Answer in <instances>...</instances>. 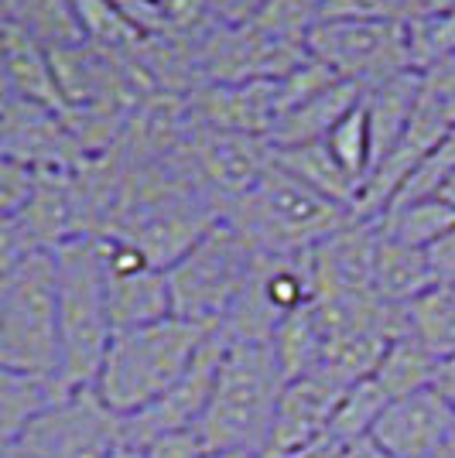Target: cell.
I'll return each instance as SVG.
<instances>
[{
	"label": "cell",
	"instance_id": "cell-10",
	"mask_svg": "<svg viewBox=\"0 0 455 458\" xmlns=\"http://www.w3.org/2000/svg\"><path fill=\"white\" fill-rule=\"evenodd\" d=\"M223 349H227V335L219 328H212L189 369L171 383L154 403H148L144 411H137L131 418H124V438L137 445V448H144L154 438L192 431L202 418V411H206L212 383H216V369H219V360H223Z\"/></svg>",
	"mask_w": 455,
	"mask_h": 458
},
{
	"label": "cell",
	"instance_id": "cell-34",
	"mask_svg": "<svg viewBox=\"0 0 455 458\" xmlns=\"http://www.w3.org/2000/svg\"><path fill=\"white\" fill-rule=\"evenodd\" d=\"M408 0H322L319 21H380V24H404Z\"/></svg>",
	"mask_w": 455,
	"mask_h": 458
},
{
	"label": "cell",
	"instance_id": "cell-22",
	"mask_svg": "<svg viewBox=\"0 0 455 458\" xmlns=\"http://www.w3.org/2000/svg\"><path fill=\"white\" fill-rule=\"evenodd\" d=\"M65 386L56 380H39V377H21L11 369H0V455L18 448L28 424L39 418Z\"/></svg>",
	"mask_w": 455,
	"mask_h": 458
},
{
	"label": "cell",
	"instance_id": "cell-51",
	"mask_svg": "<svg viewBox=\"0 0 455 458\" xmlns=\"http://www.w3.org/2000/svg\"><path fill=\"white\" fill-rule=\"evenodd\" d=\"M0 458H31V455H28V452H24V448H11V452H7V455H0Z\"/></svg>",
	"mask_w": 455,
	"mask_h": 458
},
{
	"label": "cell",
	"instance_id": "cell-29",
	"mask_svg": "<svg viewBox=\"0 0 455 458\" xmlns=\"http://www.w3.org/2000/svg\"><path fill=\"white\" fill-rule=\"evenodd\" d=\"M11 24L21 28L28 38L39 41L45 52L69 48V45L82 41L69 0H18L11 11Z\"/></svg>",
	"mask_w": 455,
	"mask_h": 458
},
{
	"label": "cell",
	"instance_id": "cell-12",
	"mask_svg": "<svg viewBox=\"0 0 455 458\" xmlns=\"http://www.w3.org/2000/svg\"><path fill=\"white\" fill-rule=\"evenodd\" d=\"M189 157L202 189L219 202V209H227L229 202L244 199L261 182V174L274 165V148L264 137L223 134V131L199 127L192 120Z\"/></svg>",
	"mask_w": 455,
	"mask_h": 458
},
{
	"label": "cell",
	"instance_id": "cell-1",
	"mask_svg": "<svg viewBox=\"0 0 455 458\" xmlns=\"http://www.w3.org/2000/svg\"><path fill=\"white\" fill-rule=\"evenodd\" d=\"M281 390L285 377L270 343L227 339L206 411L192 428L206 455L264 458Z\"/></svg>",
	"mask_w": 455,
	"mask_h": 458
},
{
	"label": "cell",
	"instance_id": "cell-44",
	"mask_svg": "<svg viewBox=\"0 0 455 458\" xmlns=\"http://www.w3.org/2000/svg\"><path fill=\"white\" fill-rule=\"evenodd\" d=\"M442 11H455V0H408L404 21L432 18V14H442Z\"/></svg>",
	"mask_w": 455,
	"mask_h": 458
},
{
	"label": "cell",
	"instance_id": "cell-4",
	"mask_svg": "<svg viewBox=\"0 0 455 458\" xmlns=\"http://www.w3.org/2000/svg\"><path fill=\"white\" fill-rule=\"evenodd\" d=\"M56 260L58 343H62V383L93 386L103 352L114 339L107 311L103 250L99 236H76L52 250Z\"/></svg>",
	"mask_w": 455,
	"mask_h": 458
},
{
	"label": "cell",
	"instance_id": "cell-28",
	"mask_svg": "<svg viewBox=\"0 0 455 458\" xmlns=\"http://www.w3.org/2000/svg\"><path fill=\"white\" fill-rule=\"evenodd\" d=\"M69 4L79 21L82 41H90L99 52L131 55L133 48L148 38V31H141L131 18H124L110 0H69Z\"/></svg>",
	"mask_w": 455,
	"mask_h": 458
},
{
	"label": "cell",
	"instance_id": "cell-46",
	"mask_svg": "<svg viewBox=\"0 0 455 458\" xmlns=\"http://www.w3.org/2000/svg\"><path fill=\"white\" fill-rule=\"evenodd\" d=\"M18 96H14V86H11V76H7V65H4V52H0V114L14 103Z\"/></svg>",
	"mask_w": 455,
	"mask_h": 458
},
{
	"label": "cell",
	"instance_id": "cell-49",
	"mask_svg": "<svg viewBox=\"0 0 455 458\" xmlns=\"http://www.w3.org/2000/svg\"><path fill=\"white\" fill-rule=\"evenodd\" d=\"M7 24H11V7H7V4L0 0V31H4Z\"/></svg>",
	"mask_w": 455,
	"mask_h": 458
},
{
	"label": "cell",
	"instance_id": "cell-30",
	"mask_svg": "<svg viewBox=\"0 0 455 458\" xmlns=\"http://www.w3.org/2000/svg\"><path fill=\"white\" fill-rule=\"evenodd\" d=\"M404 41H408L411 72H417V76L455 62V11L404 21Z\"/></svg>",
	"mask_w": 455,
	"mask_h": 458
},
{
	"label": "cell",
	"instance_id": "cell-25",
	"mask_svg": "<svg viewBox=\"0 0 455 458\" xmlns=\"http://www.w3.org/2000/svg\"><path fill=\"white\" fill-rule=\"evenodd\" d=\"M377 223L383 236L398 240L404 247L428 250L438 236H445L455 226V209L449 202H442L438 195H428V199L391 206Z\"/></svg>",
	"mask_w": 455,
	"mask_h": 458
},
{
	"label": "cell",
	"instance_id": "cell-7",
	"mask_svg": "<svg viewBox=\"0 0 455 458\" xmlns=\"http://www.w3.org/2000/svg\"><path fill=\"white\" fill-rule=\"evenodd\" d=\"M312 253H257L247 284L216 328L227 339L270 343V332L288 315L312 305Z\"/></svg>",
	"mask_w": 455,
	"mask_h": 458
},
{
	"label": "cell",
	"instance_id": "cell-17",
	"mask_svg": "<svg viewBox=\"0 0 455 458\" xmlns=\"http://www.w3.org/2000/svg\"><path fill=\"white\" fill-rule=\"evenodd\" d=\"M377 219H353L336 236L312 250V287L315 298L373 291V253H377Z\"/></svg>",
	"mask_w": 455,
	"mask_h": 458
},
{
	"label": "cell",
	"instance_id": "cell-40",
	"mask_svg": "<svg viewBox=\"0 0 455 458\" xmlns=\"http://www.w3.org/2000/svg\"><path fill=\"white\" fill-rule=\"evenodd\" d=\"M435 284H455V226L425 250Z\"/></svg>",
	"mask_w": 455,
	"mask_h": 458
},
{
	"label": "cell",
	"instance_id": "cell-50",
	"mask_svg": "<svg viewBox=\"0 0 455 458\" xmlns=\"http://www.w3.org/2000/svg\"><path fill=\"white\" fill-rule=\"evenodd\" d=\"M442 455L455 458V428H452V435H449V441H445V448H442Z\"/></svg>",
	"mask_w": 455,
	"mask_h": 458
},
{
	"label": "cell",
	"instance_id": "cell-26",
	"mask_svg": "<svg viewBox=\"0 0 455 458\" xmlns=\"http://www.w3.org/2000/svg\"><path fill=\"white\" fill-rule=\"evenodd\" d=\"M270 352L281 366L285 383L312 373L319 366V356H322V332H319L315 308L305 305L302 311L288 315L285 322L270 332Z\"/></svg>",
	"mask_w": 455,
	"mask_h": 458
},
{
	"label": "cell",
	"instance_id": "cell-5",
	"mask_svg": "<svg viewBox=\"0 0 455 458\" xmlns=\"http://www.w3.org/2000/svg\"><path fill=\"white\" fill-rule=\"evenodd\" d=\"M0 369L62 383L56 260L48 250L24 253L0 277Z\"/></svg>",
	"mask_w": 455,
	"mask_h": 458
},
{
	"label": "cell",
	"instance_id": "cell-23",
	"mask_svg": "<svg viewBox=\"0 0 455 458\" xmlns=\"http://www.w3.org/2000/svg\"><path fill=\"white\" fill-rule=\"evenodd\" d=\"M435 356L417 343L415 335L400 332V335H394L387 343L383 356H380L373 373H370V380L383 390L387 401H398V397H408V394H417V390H428L432 380H435Z\"/></svg>",
	"mask_w": 455,
	"mask_h": 458
},
{
	"label": "cell",
	"instance_id": "cell-9",
	"mask_svg": "<svg viewBox=\"0 0 455 458\" xmlns=\"http://www.w3.org/2000/svg\"><path fill=\"white\" fill-rule=\"evenodd\" d=\"M124 441V418L96 397L93 386H73L28 424L18 448L31 458H110Z\"/></svg>",
	"mask_w": 455,
	"mask_h": 458
},
{
	"label": "cell",
	"instance_id": "cell-48",
	"mask_svg": "<svg viewBox=\"0 0 455 458\" xmlns=\"http://www.w3.org/2000/svg\"><path fill=\"white\" fill-rule=\"evenodd\" d=\"M438 199H442V202H449V206L455 209V174L442 185V189H438Z\"/></svg>",
	"mask_w": 455,
	"mask_h": 458
},
{
	"label": "cell",
	"instance_id": "cell-31",
	"mask_svg": "<svg viewBox=\"0 0 455 458\" xmlns=\"http://www.w3.org/2000/svg\"><path fill=\"white\" fill-rule=\"evenodd\" d=\"M322 148L332 154V161L339 165L346 178L356 185L366 182V174L373 168V151H370V123H366V110H363V99L349 110V114L342 116L339 123L325 134Z\"/></svg>",
	"mask_w": 455,
	"mask_h": 458
},
{
	"label": "cell",
	"instance_id": "cell-35",
	"mask_svg": "<svg viewBox=\"0 0 455 458\" xmlns=\"http://www.w3.org/2000/svg\"><path fill=\"white\" fill-rule=\"evenodd\" d=\"M158 14H161V31L182 38H192L206 24H212L209 0H158Z\"/></svg>",
	"mask_w": 455,
	"mask_h": 458
},
{
	"label": "cell",
	"instance_id": "cell-43",
	"mask_svg": "<svg viewBox=\"0 0 455 458\" xmlns=\"http://www.w3.org/2000/svg\"><path fill=\"white\" fill-rule=\"evenodd\" d=\"M432 386L442 394V401L455 411V356L452 360H442V363H438V373H435V380H432Z\"/></svg>",
	"mask_w": 455,
	"mask_h": 458
},
{
	"label": "cell",
	"instance_id": "cell-16",
	"mask_svg": "<svg viewBox=\"0 0 455 458\" xmlns=\"http://www.w3.org/2000/svg\"><path fill=\"white\" fill-rule=\"evenodd\" d=\"M185 103L199 127L223 131V134L264 137L267 140L274 120H278L274 79L236 82V86H199Z\"/></svg>",
	"mask_w": 455,
	"mask_h": 458
},
{
	"label": "cell",
	"instance_id": "cell-27",
	"mask_svg": "<svg viewBox=\"0 0 455 458\" xmlns=\"http://www.w3.org/2000/svg\"><path fill=\"white\" fill-rule=\"evenodd\" d=\"M274 165L285 168L288 174H295L305 185H312L315 191H322L336 202H346L353 209L356 185L332 161V154L322 148V140L319 144H298V148H274Z\"/></svg>",
	"mask_w": 455,
	"mask_h": 458
},
{
	"label": "cell",
	"instance_id": "cell-19",
	"mask_svg": "<svg viewBox=\"0 0 455 458\" xmlns=\"http://www.w3.org/2000/svg\"><path fill=\"white\" fill-rule=\"evenodd\" d=\"M0 52H4V65H7V76H11V86H14L18 99L45 106V110H56V114L65 110L48 52L41 48L39 41L28 38L14 24H7L0 31Z\"/></svg>",
	"mask_w": 455,
	"mask_h": 458
},
{
	"label": "cell",
	"instance_id": "cell-18",
	"mask_svg": "<svg viewBox=\"0 0 455 458\" xmlns=\"http://www.w3.org/2000/svg\"><path fill=\"white\" fill-rule=\"evenodd\" d=\"M363 99V93L349 82H336L322 89L319 96H312L308 103L288 110L274 120L267 144L270 148H298V144H319L325 140V134L339 123L342 116L349 114L356 103Z\"/></svg>",
	"mask_w": 455,
	"mask_h": 458
},
{
	"label": "cell",
	"instance_id": "cell-32",
	"mask_svg": "<svg viewBox=\"0 0 455 458\" xmlns=\"http://www.w3.org/2000/svg\"><path fill=\"white\" fill-rule=\"evenodd\" d=\"M383 407H387V397H383V390H380L370 377L349 383V386L342 390L336 411H332V420H329V431H325V435L332 441H339V445H346V441H353V438H363V435H370V428L377 424Z\"/></svg>",
	"mask_w": 455,
	"mask_h": 458
},
{
	"label": "cell",
	"instance_id": "cell-37",
	"mask_svg": "<svg viewBox=\"0 0 455 458\" xmlns=\"http://www.w3.org/2000/svg\"><path fill=\"white\" fill-rule=\"evenodd\" d=\"M421 89L438 106V114L449 120V127H455V62L425 72L421 76Z\"/></svg>",
	"mask_w": 455,
	"mask_h": 458
},
{
	"label": "cell",
	"instance_id": "cell-14",
	"mask_svg": "<svg viewBox=\"0 0 455 458\" xmlns=\"http://www.w3.org/2000/svg\"><path fill=\"white\" fill-rule=\"evenodd\" d=\"M455 428V411L435 386L387 401L370 438L391 458H435Z\"/></svg>",
	"mask_w": 455,
	"mask_h": 458
},
{
	"label": "cell",
	"instance_id": "cell-20",
	"mask_svg": "<svg viewBox=\"0 0 455 458\" xmlns=\"http://www.w3.org/2000/svg\"><path fill=\"white\" fill-rule=\"evenodd\" d=\"M428 287H435V277H432L425 250L404 247V243L380 233L377 253H373V294L380 301L394 308H408Z\"/></svg>",
	"mask_w": 455,
	"mask_h": 458
},
{
	"label": "cell",
	"instance_id": "cell-45",
	"mask_svg": "<svg viewBox=\"0 0 455 458\" xmlns=\"http://www.w3.org/2000/svg\"><path fill=\"white\" fill-rule=\"evenodd\" d=\"M336 448H339V441H332L329 435H322L319 441L305 445L298 452H288V455H281V458H336Z\"/></svg>",
	"mask_w": 455,
	"mask_h": 458
},
{
	"label": "cell",
	"instance_id": "cell-13",
	"mask_svg": "<svg viewBox=\"0 0 455 458\" xmlns=\"http://www.w3.org/2000/svg\"><path fill=\"white\" fill-rule=\"evenodd\" d=\"M0 154L35 174H73L86 161L62 114L24 99L0 114Z\"/></svg>",
	"mask_w": 455,
	"mask_h": 458
},
{
	"label": "cell",
	"instance_id": "cell-6",
	"mask_svg": "<svg viewBox=\"0 0 455 458\" xmlns=\"http://www.w3.org/2000/svg\"><path fill=\"white\" fill-rule=\"evenodd\" d=\"M253 257L257 253L247 243V236L233 226L227 216L216 219L165 270L171 315L216 328L229 315L236 294L247 284Z\"/></svg>",
	"mask_w": 455,
	"mask_h": 458
},
{
	"label": "cell",
	"instance_id": "cell-3",
	"mask_svg": "<svg viewBox=\"0 0 455 458\" xmlns=\"http://www.w3.org/2000/svg\"><path fill=\"white\" fill-rule=\"evenodd\" d=\"M223 216L247 236L253 253H312L356 219L346 202L315 191L278 165L244 199L229 202Z\"/></svg>",
	"mask_w": 455,
	"mask_h": 458
},
{
	"label": "cell",
	"instance_id": "cell-2",
	"mask_svg": "<svg viewBox=\"0 0 455 458\" xmlns=\"http://www.w3.org/2000/svg\"><path fill=\"white\" fill-rule=\"evenodd\" d=\"M209 325L168 315L161 322L114 332L93 380L96 397L116 418H131L178 380L209 339Z\"/></svg>",
	"mask_w": 455,
	"mask_h": 458
},
{
	"label": "cell",
	"instance_id": "cell-41",
	"mask_svg": "<svg viewBox=\"0 0 455 458\" xmlns=\"http://www.w3.org/2000/svg\"><path fill=\"white\" fill-rule=\"evenodd\" d=\"M264 7V0H209L216 24H244Z\"/></svg>",
	"mask_w": 455,
	"mask_h": 458
},
{
	"label": "cell",
	"instance_id": "cell-33",
	"mask_svg": "<svg viewBox=\"0 0 455 458\" xmlns=\"http://www.w3.org/2000/svg\"><path fill=\"white\" fill-rule=\"evenodd\" d=\"M319 18H322V0H264V7L244 24L274 41L305 45Z\"/></svg>",
	"mask_w": 455,
	"mask_h": 458
},
{
	"label": "cell",
	"instance_id": "cell-21",
	"mask_svg": "<svg viewBox=\"0 0 455 458\" xmlns=\"http://www.w3.org/2000/svg\"><path fill=\"white\" fill-rule=\"evenodd\" d=\"M417 93H421V76L417 72H404V76L383 82L377 89L363 93V110H366V123H370V151H373V165L383 154L398 144L404 134L408 120L417 106ZM373 172V168H370Z\"/></svg>",
	"mask_w": 455,
	"mask_h": 458
},
{
	"label": "cell",
	"instance_id": "cell-8",
	"mask_svg": "<svg viewBox=\"0 0 455 458\" xmlns=\"http://www.w3.org/2000/svg\"><path fill=\"white\" fill-rule=\"evenodd\" d=\"M308 55L319 58L336 79L370 93L391 79L411 72L404 24L380 21H319L305 41Z\"/></svg>",
	"mask_w": 455,
	"mask_h": 458
},
{
	"label": "cell",
	"instance_id": "cell-11",
	"mask_svg": "<svg viewBox=\"0 0 455 458\" xmlns=\"http://www.w3.org/2000/svg\"><path fill=\"white\" fill-rule=\"evenodd\" d=\"M103 250V281H107V311L114 332L141 328V325L161 322L171 315L168 281L165 270L133 250L124 240L99 236Z\"/></svg>",
	"mask_w": 455,
	"mask_h": 458
},
{
	"label": "cell",
	"instance_id": "cell-42",
	"mask_svg": "<svg viewBox=\"0 0 455 458\" xmlns=\"http://www.w3.org/2000/svg\"><path fill=\"white\" fill-rule=\"evenodd\" d=\"M336 458H391V455H387L370 435H363V438H353V441H346V445H339V448H336Z\"/></svg>",
	"mask_w": 455,
	"mask_h": 458
},
{
	"label": "cell",
	"instance_id": "cell-36",
	"mask_svg": "<svg viewBox=\"0 0 455 458\" xmlns=\"http://www.w3.org/2000/svg\"><path fill=\"white\" fill-rule=\"evenodd\" d=\"M35 178L39 174L28 172L14 157L0 154V212H21V206L35 189Z\"/></svg>",
	"mask_w": 455,
	"mask_h": 458
},
{
	"label": "cell",
	"instance_id": "cell-39",
	"mask_svg": "<svg viewBox=\"0 0 455 458\" xmlns=\"http://www.w3.org/2000/svg\"><path fill=\"white\" fill-rule=\"evenodd\" d=\"M24 253H31V250L21 236L18 216L14 212H0V277L14 267Z\"/></svg>",
	"mask_w": 455,
	"mask_h": 458
},
{
	"label": "cell",
	"instance_id": "cell-47",
	"mask_svg": "<svg viewBox=\"0 0 455 458\" xmlns=\"http://www.w3.org/2000/svg\"><path fill=\"white\" fill-rule=\"evenodd\" d=\"M110 458H144V448H137V445H131V441L124 438L114 452H110Z\"/></svg>",
	"mask_w": 455,
	"mask_h": 458
},
{
	"label": "cell",
	"instance_id": "cell-53",
	"mask_svg": "<svg viewBox=\"0 0 455 458\" xmlns=\"http://www.w3.org/2000/svg\"><path fill=\"white\" fill-rule=\"evenodd\" d=\"M435 458H445V455H442V452H438V455H435Z\"/></svg>",
	"mask_w": 455,
	"mask_h": 458
},
{
	"label": "cell",
	"instance_id": "cell-38",
	"mask_svg": "<svg viewBox=\"0 0 455 458\" xmlns=\"http://www.w3.org/2000/svg\"><path fill=\"white\" fill-rule=\"evenodd\" d=\"M144 458H209L202 441L195 438V431H178V435H165L144 445Z\"/></svg>",
	"mask_w": 455,
	"mask_h": 458
},
{
	"label": "cell",
	"instance_id": "cell-24",
	"mask_svg": "<svg viewBox=\"0 0 455 458\" xmlns=\"http://www.w3.org/2000/svg\"><path fill=\"white\" fill-rule=\"evenodd\" d=\"M404 332L415 335L438 363L455 356V284L428 287L404 308Z\"/></svg>",
	"mask_w": 455,
	"mask_h": 458
},
{
	"label": "cell",
	"instance_id": "cell-15",
	"mask_svg": "<svg viewBox=\"0 0 455 458\" xmlns=\"http://www.w3.org/2000/svg\"><path fill=\"white\" fill-rule=\"evenodd\" d=\"M342 390L346 386H339L322 373H305L298 380H288L281 397H278L264 458H281L322 438L329 431V420H332V411L339 403Z\"/></svg>",
	"mask_w": 455,
	"mask_h": 458
},
{
	"label": "cell",
	"instance_id": "cell-52",
	"mask_svg": "<svg viewBox=\"0 0 455 458\" xmlns=\"http://www.w3.org/2000/svg\"><path fill=\"white\" fill-rule=\"evenodd\" d=\"M4 4H7V7H11V11H14V4H18V0H4Z\"/></svg>",
	"mask_w": 455,
	"mask_h": 458
}]
</instances>
